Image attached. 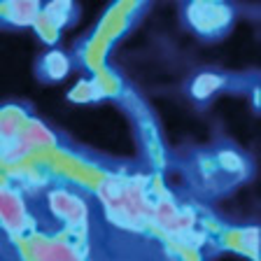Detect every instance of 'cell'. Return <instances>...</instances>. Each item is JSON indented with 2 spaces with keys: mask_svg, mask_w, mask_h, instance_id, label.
I'll return each instance as SVG.
<instances>
[{
  "mask_svg": "<svg viewBox=\"0 0 261 261\" xmlns=\"http://www.w3.org/2000/svg\"><path fill=\"white\" fill-rule=\"evenodd\" d=\"M0 215H3L5 226H10V228H19L23 222L21 203L16 205V201H12V196H0Z\"/></svg>",
  "mask_w": 261,
  "mask_h": 261,
  "instance_id": "7a4b0ae2",
  "label": "cell"
},
{
  "mask_svg": "<svg viewBox=\"0 0 261 261\" xmlns=\"http://www.w3.org/2000/svg\"><path fill=\"white\" fill-rule=\"evenodd\" d=\"M215 87H219V80H217V77H210V75L198 77V80H196V84H194V93H196L198 98L210 96V91H212Z\"/></svg>",
  "mask_w": 261,
  "mask_h": 261,
  "instance_id": "277c9868",
  "label": "cell"
},
{
  "mask_svg": "<svg viewBox=\"0 0 261 261\" xmlns=\"http://www.w3.org/2000/svg\"><path fill=\"white\" fill-rule=\"evenodd\" d=\"M51 203H54V212L61 215L63 219H68L70 224H77V222H84V205H82L77 198L68 194H54L51 196Z\"/></svg>",
  "mask_w": 261,
  "mask_h": 261,
  "instance_id": "6da1fadb",
  "label": "cell"
},
{
  "mask_svg": "<svg viewBox=\"0 0 261 261\" xmlns=\"http://www.w3.org/2000/svg\"><path fill=\"white\" fill-rule=\"evenodd\" d=\"M38 261H77V252H72L65 245H49L42 247L40 252H35Z\"/></svg>",
  "mask_w": 261,
  "mask_h": 261,
  "instance_id": "3957f363",
  "label": "cell"
}]
</instances>
